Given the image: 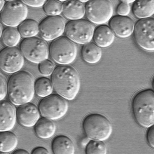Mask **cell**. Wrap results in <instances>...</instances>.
<instances>
[{"instance_id":"cell-12","label":"cell","mask_w":154,"mask_h":154,"mask_svg":"<svg viewBox=\"0 0 154 154\" xmlns=\"http://www.w3.org/2000/svg\"><path fill=\"white\" fill-rule=\"evenodd\" d=\"M66 22L61 16H48L39 24L40 34L45 41H52L60 37L65 31Z\"/></svg>"},{"instance_id":"cell-21","label":"cell","mask_w":154,"mask_h":154,"mask_svg":"<svg viewBox=\"0 0 154 154\" xmlns=\"http://www.w3.org/2000/svg\"><path fill=\"white\" fill-rule=\"evenodd\" d=\"M132 12L140 19L150 17L154 14V0H137L132 7Z\"/></svg>"},{"instance_id":"cell-35","label":"cell","mask_w":154,"mask_h":154,"mask_svg":"<svg viewBox=\"0 0 154 154\" xmlns=\"http://www.w3.org/2000/svg\"><path fill=\"white\" fill-rule=\"evenodd\" d=\"M12 154H29V153L27 151L22 149H16L13 152Z\"/></svg>"},{"instance_id":"cell-5","label":"cell","mask_w":154,"mask_h":154,"mask_svg":"<svg viewBox=\"0 0 154 154\" xmlns=\"http://www.w3.org/2000/svg\"><path fill=\"white\" fill-rule=\"evenodd\" d=\"M48 50L52 59L61 65H68L72 63L77 53L76 45L66 36H61L52 41Z\"/></svg>"},{"instance_id":"cell-31","label":"cell","mask_w":154,"mask_h":154,"mask_svg":"<svg viewBox=\"0 0 154 154\" xmlns=\"http://www.w3.org/2000/svg\"><path fill=\"white\" fill-rule=\"evenodd\" d=\"M118 5L116 12L119 15L126 16L130 12V7L129 4L121 1Z\"/></svg>"},{"instance_id":"cell-28","label":"cell","mask_w":154,"mask_h":154,"mask_svg":"<svg viewBox=\"0 0 154 154\" xmlns=\"http://www.w3.org/2000/svg\"><path fill=\"white\" fill-rule=\"evenodd\" d=\"M85 152L87 154H106L107 149L103 141L91 139L85 147Z\"/></svg>"},{"instance_id":"cell-18","label":"cell","mask_w":154,"mask_h":154,"mask_svg":"<svg viewBox=\"0 0 154 154\" xmlns=\"http://www.w3.org/2000/svg\"><path fill=\"white\" fill-rule=\"evenodd\" d=\"M93 38L95 44L99 47L105 48L113 43L114 33L108 26L101 25L95 29Z\"/></svg>"},{"instance_id":"cell-19","label":"cell","mask_w":154,"mask_h":154,"mask_svg":"<svg viewBox=\"0 0 154 154\" xmlns=\"http://www.w3.org/2000/svg\"><path fill=\"white\" fill-rule=\"evenodd\" d=\"M51 149L54 154H73L75 152V147L72 140L64 135L56 136L51 143Z\"/></svg>"},{"instance_id":"cell-27","label":"cell","mask_w":154,"mask_h":154,"mask_svg":"<svg viewBox=\"0 0 154 154\" xmlns=\"http://www.w3.org/2000/svg\"><path fill=\"white\" fill-rule=\"evenodd\" d=\"M45 13L48 16H59L62 12L63 3L60 1H46L43 6Z\"/></svg>"},{"instance_id":"cell-14","label":"cell","mask_w":154,"mask_h":154,"mask_svg":"<svg viewBox=\"0 0 154 154\" xmlns=\"http://www.w3.org/2000/svg\"><path fill=\"white\" fill-rule=\"evenodd\" d=\"M17 115L19 123L26 128L34 126L40 116L38 109L34 104L29 103L19 106Z\"/></svg>"},{"instance_id":"cell-4","label":"cell","mask_w":154,"mask_h":154,"mask_svg":"<svg viewBox=\"0 0 154 154\" xmlns=\"http://www.w3.org/2000/svg\"><path fill=\"white\" fill-rule=\"evenodd\" d=\"M86 136L91 140L103 141L111 136L112 128L110 122L106 116L97 113L88 114L82 124Z\"/></svg>"},{"instance_id":"cell-13","label":"cell","mask_w":154,"mask_h":154,"mask_svg":"<svg viewBox=\"0 0 154 154\" xmlns=\"http://www.w3.org/2000/svg\"><path fill=\"white\" fill-rule=\"evenodd\" d=\"M24 63L23 56L17 48L7 47L1 51L0 67L3 71L10 74L16 73L20 71Z\"/></svg>"},{"instance_id":"cell-2","label":"cell","mask_w":154,"mask_h":154,"mask_svg":"<svg viewBox=\"0 0 154 154\" xmlns=\"http://www.w3.org/2000/svg\"><path fill=\"white\" fill-rule=\"evenodd\" d=\"M35 83L33 75L26 71L11 75L8 83V94L11 103L17 106L29 103L34 96Z\"/></svg>"},{"instance_id":"cell-17","label":"cell","mask_w":154,"mask_h":154,"mask_svg":"<svg viewBox=\"0 0 154 154\" xmlns=\"http://www.w3.org/2000/svg\"><path fill=\"white\" fill-rule=\"evenodd\" d=\"M62 13L70 20L81 19L85 14V6L79 0H66L63 3Z\"/></svg>"},{"instance_id":"cell-9","label":"cell","mask_w":154,"mask_h":154,"mask_svg":"<svg viewBox=\"0 0 154 154\" xmlns=\"http://www.w3.org/2000/svg\"><path fill=\"white\" fill-rule=\"evenodd\" d=\"M134 35L138 46L148 52L154 51V19L152 17L140 19L136 23Z\"/></svg>"},{"instance_id":"cell-36","label":"cell","mask_w":154,"mask_h":154,"mask_svg":"<svg viewBox=\"0 0 154 154\" xmlns=\"http://www.w3.org/2000/svg\"><path fill=\"white\" fill-rule=\"evenodd\" d=\"M91 139L87 136L83 138L82 140L81 144L83 147H85Z\"/></svg>"},{"instance_id":"cell-38","label":"cell","mask_w":154,"mask_h":154,"mask_svg":"<svg viewBox=\"0 0 154 154\" xmlns=\"http://www.w3.org/2000/svg\"><path fill=\"white\" fill-rule=\"evenodd\" d=\"M135 0H124V1H121L123 2H125L129 4V3H131L133 2H134Z\"/></svg>"},{"instance_id":"cell-24","label":"cell","mask_w":154,"mask_h":154,"mask_svg":"<svg viewBox=\"0 0 154 154\" xmlns=\"http://www.w3.org/2000/svg\"><path fill=\"white\" fill-rule=\"evenodd\" d=\"M17 29L21 37L24 38L35 37L39 32L38 23L31 19L25 20L19 25Z\"/></svg>"},{"instance_id":"cell-10","label":"cell","mask_w":154,"mask_h":154,"mask_svg":"<svg viewBox=\"0 0 154 154\" xmlns=\"http://www.w3.org/2000/svg\"><path fill=\"white\" fill-rule=\"evenodd\" d=\"M85 14L91 23L102 25L112 18L113 5L109 0H89L85 6Z\"/></svg>"},{"instance_id":"cell-6","label":"cell","mask_w":154,"mask_h":154,"mask_svg":"<svg viewBox=\"0 0 154 154\" xmlns=\"http://www.w3.org/2000/svg\"><path fill=\"white\" fill-rule=\"evenodd\" d=\"M20 50L26 60L35 63L39 64L48 57L47 42L42 38L36 36L23 40Z\"/></svg>"},{"instance_id":"cell-39","label":"cell","mask_w":154,"mask_h":154,"mask_svg":"<svg viewBox=\"0 0 154 154\" xmlns=\"http://www.w3.org/2000/svg\"><path fill=\"white\" fill-rule=\"evenodd\" d=\"M0 36H1L2 33L3 32V27L2 25V24H0Z\"/></svg>"},{"instance_id":"cell-7","label":"cell","mask_w":154,"mask_h":154,"mask_svg":"<svg viewBox=\"0 0 154 154\" xmlns=\"http://www.w3.org/2000/svg\"><path fill=\"white\" fill-rule=\"evenodd\" d=\"M68 108V103L66 99L56 94H51L44 97L40 101L38 106L42 116L52 120L63 117Z\"/></svg>"},{"instance_id":"cell-34","label":"cell","mask_w":154,"mask_h":154,"mask_svg":"<svg viewBox=\"0 0 154 154\" xmlns=\"http://www.w3.org/2000/svg\"><path fill=\"white\" fill-rule=\"evenodd\" d=\"M48 151L42 147H38L34 148L32 151L31 154H49Z\"/></svg>"},{"instance_id":"cell-25","label":"cell","mask_w":154,"mask_h":154,"mask_svg":"<svg viewBox=\"0 0 154 154\" xmlns=\"http://www.w3.org/2000/svg\"><path fill=\"white\" fill-rule=\"evenodd\" d=\"M21 36L15 27H8L3 30L1 36L3 44L7 47H14L19 42Z\"/></svg>"},{"instance_id":"cell-30","label":"cell","mask_w":154,"mask_h":154,"mask_svg":"<svg viewBox=\"0 0 154 154\" xmlns=\"http://www.w3.org/2000/svg\"><path fill=\"white\" fill-rule=\"evenodd\" d=\"M0 101L3 100L8 93V84L5 76L0 72Z\"/></svg>"},{"instance_id":"cell-20","label":"cell","mask_w":154,"mask_h":154,"mask_svg":"<svg viewBox=\"0 0 154 154\" xmlns=\"http://www.w3.org/2000/svg\"><path fill=\"white\" fill-rule=\"evenodd\" d=\"M34 129L37 136L42 139H48L54 134L56 127L50 119L43 117L40 118L34 126Z\"/></svg>"},{"instance_id":"cell-3","label":"cell","mask_w":154,"mask_h":154,"mask_svg":"<svg viewBox=\"0 0 154 154\" xmlns=\"http://www.w3.org/2000/svg\"><path fill=\"white\" fill-rule=\"evenodd\" d=\"M131 110L136 122L141 127L148 128L154 123V93L146 89L135 94L131 102Z\"/></svg>"},{"instance_id":"cell-8","label":"cell","mask_w":154,"mask_h":154,"mask_svg":"<svg viewBox=\"0 0 154 154\" xmlns=\"http://www.w3.org/2000/svg\"><path fill=\"white\" fill-rule=\"evenodd\" d=\"M94 29V26L91 23L81 19L68 22L64 32L66 36L75 43L84 45L90 42Z\"/></svg>"},{"instance_id":"cell-33","label":"cell","mask_w":154,"mask_h":154,"mask_svg":"<svg viewBox=\"0 0 154 154\" xmlns=\"http://www.w3.org/2000/svg\"><path fill=\"white\" fill-rule=\"evenodd\" d=\"M25 5L33 7L38 8L43 6L46 0H22Z\"/></svg>"},{"instance_id":"cell-11","label":"cell","mask_w":154,"mask_h":154,"mask_svg":"<svg viewBox=\"0 0 154 154\" xmlns=\"http://www.w3.org/2000/svg\"><path fill=\"white\" fill-rule=\"evenodd\" d=\"M28 14V8L21 1H8L1 11V20L8 27H15L26 19Z\"/></svg>"},{"instance_id":"cell-37","label":"cell","mask_w":154,"mask_h":154,"mask_svg":"<svg viewBox=\"0 0 154 154\" xmlns=\"http://www.w3.org/2000/svg\"><path fill=\"white\" fill-rule=\"evenodd\" d=\"M5 2L4 0H0V11H1L5 6Z\"/></svg>"},{"instance_id":"cell-1","label":"cell","mask_w":154,"mask_h":154,"mask_svg":"<svg viewBox=\"0 0 154 154\" xmlns=\"http://www.w3.org/2000/svg\"><path fill=\"white\" fill-rule=\"evenodd\" d=\"M51 82L57 94L69 100L74 99L80 90L79 73L71 66L61 65L56 67L51 75Z\"/></svg>"},{"instance_id":"cell-23","label":"cell","mask_w":154,"mask_h":154,"mask_svg":"<svg viewBox=\"0 0 154 154\" xmlns=\"http://www.w3.org/2000/svg\"><path fill=\"white\" fill-rule=\"evenodd\" d=\"M0 151L2 153L7 154L13 151L16 148L18 140L16 135L10 131L0 132Z\"/></svg>"},{"instance_id":"cell-40","label":"cell","mask_w":154,"mask_h":154,"mask_svg":"<svg viewBox=\"0 0 154 154\" xmlns=\"http://www.w3.org/2000/svg\"><path fill=\"white\" fill-rule=\"evenodd\" d=\"M79 1L82 3H87L88 1V0H79Z\"/></svg>"},{"instance_id":"cell-26","label":"cell","mask_w":154,"mask_h":154,"mask_svg":"<svg viewBox=\"0 0 154 154\" xmlns=\"http://www.w3.org/2000/svg\"><path fill=\"white\" fill-rule=\"evenodd\" d=\"M34 87L36 94L43 98L51 94L54 89L51 82L44 77L38 79L35 82Z\"/></svg>"},{"instance_id":"cell-29","label":"cell","mask_w":154,"mask_h":154,"mask_svg":"<svg viewBox=\"0 0 154 154\" xmlns=\"http://www.w3.org/2000/svg\"><path fill=\"white\" fill-rule=\"evenodd\" d=\"M38 68L42 75L47 76L52 75L55 67L54 63L47 59L39 63Z\"/></svg>"},{"instance_id":"cell-16","label":"cell","mask_w":154,"mask_h":154,"mask_svg":"<svg viewBox=\"0 0 154 154\" xmlns=\"http://www.w3.org/2000/svg\"><path fill=\"white\" fill-rule=\"evenodd\" d=\"M0 132L10 131L14 126L17 118V111L10 102L0 101Z\"/></svg>"},{"instance_id":"cell-32","label":"cell","mask_w":154,"mask_h":154,"mask_svg":"<svg viewBox=\"0 0 154 154\" xmlns=\"http://www.w3.org/2000/svg\"><path fill=\"white\" fill-rule=\"evenodd\" d=\"M154 125H153L148 128L146 134L147 142L150 146L153 148H154Z\"/></svg>"},{"instance_id":"cell-22","label":"cell","mask_w":154,"mask_h":154,"mask_svg":"<svg viewBox=\"0 0 154 154\" xmlns=\"http://www.w3.org/2000/svg\"><path fill=\"white\" fill-rule=\"evenodd\" d=\"M81 55L85 62L89 64H94L101 59L102 51L100 47L95 44L90 42L82 46Z\"/></svg>"},{"instance_id":"cell-15","label":"cell","mask_w":154,"mask_h":154,"mask_svg":"<svg viewBox=\"0 0 154 154\" xmlns=\"http://www.w3.org/2000/svg\"><path fill=\"white\" fill-rule=\"evenodd\" d=\"M109 25L114 33L122 38L130 36L133 32L134 26V22L130 18L119 15L112 17Z\"/></svg>"}]
</instances>
